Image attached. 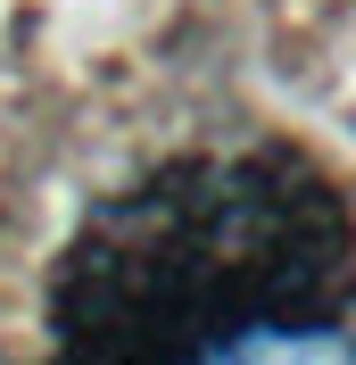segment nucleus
<instances>
[{
  "label": "nucleus",
  "mask_w": 356,
  "mask_h": 365,
  "mask_svg": "<svg viewBox=\"0 0 356 365\" xmlns=\"http://www.w3.org/2000/svg\"><path fill=\"white\" fill-rule=\"evenodd\" d=\"M356 207L307 150H191L100 200L50 274L75 365L356 357Z\"/></svg>",
  "instance_id": "1"
}]
</instances>
